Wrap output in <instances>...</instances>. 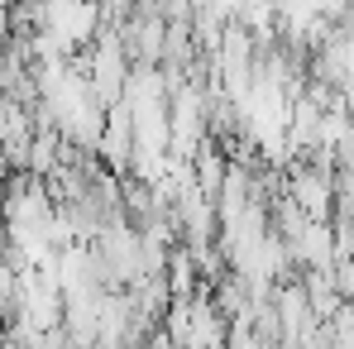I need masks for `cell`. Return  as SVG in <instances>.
<instances>
[]
</instances>
